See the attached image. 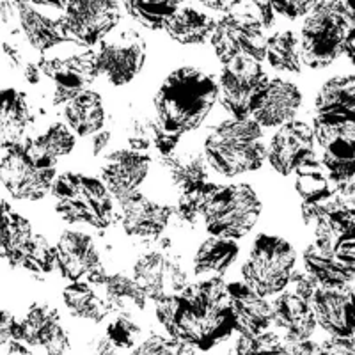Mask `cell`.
I'll return each mask as SVG.
<instances>
[{"instance_id": "obj_31", "label": "cell", "mask_w": 355, "mask_h": 355, "mask_svg": "<svg viewBox=\"0 0 355 355\" xmlns=\"http://www.w3.org/2000/svg\"><path fill=\"white\" fill-rule=\"evenodd\" d=\"M66 126L71 130L73 135L89 137L94 135L105 126V107L98 93L87 89L75 94L68 103H64Z\"/></svg>"}, {"instance_id": "obj_10", "label": "cell", "mask_w": 355, "mask_h": 355, "mask_svg": "<svg viewBox=\"0 0 355 355\" xmlns=\"http://www.w3.org/2000/svg\"><path fill=\"white\" fill-rule=\"evenodd\" d=\"M9 343L11 355H66L69 339L57 309L33 304L24 318L15 320Z\"/></svg>"}, {"instance_id": "obj_37", "label": "cell", "mask_w": 355, "mask_h": 355, "mask_svg": "<svg viewBox=\"0 0 355 355\" xmlns=\"http://www.w3.org/2000/svg\"><path fill=\"white\" fill-rule=\"evenodd\" d=\"M265 59L277 71L300 73L302 55H300L299 36L293 31H279L266 37Z\"/></svg>"}, {"instance_id": "obj_53", "label": "cell", "mask_w": 355, "mask_h": 355, "mask_svg": "<svg viewBox=\"0 0 355 355\" xmlns=\"http://www.w3.org/2000/svg\"><path fill=\"white\" fill-rule=\"evenodd\" d=\"M15 316L6 309H0V347L11 341L12 325H15Z\"/></svg>"}, {"instance_id": "obj_30", "label": "cell", "mask_w": 355, "mask_h": 355, "mask_svg": "<svg viewBox=\"0 0 355 355\" xmlns=\"http://www.w3.org/2000/svg\"><path fill=\"white\" fill-rule=\"evenodd\" d=\"M272 322L286 334V339H309L316 329V320L309 302L293 291L279 293L270 304Z\"/></svg>"}, {"instance_id": "obj_48", "label": "cell", "mask_w": 355, "mask_h": 355, "mask_svg": "<svg viewBox=\"0 0 355 355\" xmlns=\"http://www.w3.org/2000/svg\"><path fill=\"white\" fill-rule=\"evenodd\" d=\"M279 355H323L322 348L309 339H284Z\"/></svg>"}, {"instance_id": "obj_29", "label": "cell", "mask_w": 355, "mask_h": 355, "mask_svg": "<svg viewBox=\"0 0 355 355\" xmlns=\"http://www.w3.org/2000/svg\"><path fill=\"white\" fill-rule=\"evenodd\" d=\"M33 236L31 222L18 214L6 199H2L0 201V259H4L12 268H20Z\"/></svg>"}, {"instance_id": "obj_2", "label": "cell", "mask_w": 355, "mask_h": 355, "mask_svg": "<svg viewBox=\"0 0 355 355\" xmlns=\"http://www.w3.org/2000/svg\"><path fill=\"white\" fill-rule=\"evenodd\" d=\"M218 98L214 75L196 66H183L162 82L155 94V119L169 135L194 132L211 112Z\"/></svg>"}, {"instance_id": "obj_1", "label": "cell", "mask_w": 355, "mask_h": 355, "mask_svg": "<svg viewBox=\"0 0 355 355\" xmlns=\"http://www.w3.org/2000/svg\"><path fill=\"white\" fill-rule=\"evenodd\" d=\"M157 318L171 338L198 350H210L234 331L227 284L206 277L173 299L157 302Z\"/></svg>"}, {"instance_id": "obj_17", "label": "cell", "mask_w": 355, "mask_h": 355, "mask_svg": "<svg viewBox=\"0 0 355 355\" xmlns=\"http://www.w3.org/2000/svg\"><path fill=\"white\" fill-rule=\"evenodd\" d=\"M55 266L61 270L62 277L69 279L71 283L84 281L91 286H98L107 274L93 239L73 230L64 231L57 240Z\"/></svg>"}, {"instance_id": "obj_39", "label": "cell", "mask_w": 355, "mask_h": 355, "mask_svg": "<svg viewBox=\"0 0 355 355\" xmlns=\"http://www.w3.org/2000/svg\"><path fill=\"white\" fill-rule=\"evenodd\" d=\"M133 20L151 31H164L180 4L171 0H128L123 4Z\"/></svg>"}, {"instance_id": "obj_13", "label": "cell", "mask_w": 355, "mask_h": 355, "mask_svg": "<svg viewBox=\"0 0 355 355\" xmlns=\"http://www.w3.org/2000/svg\"><path fill=\"white\" fill-rule=\"evenodd\" d=\"M61 20L71 43L85 49L101 43L121 21V4L114 0H73L64 2Z\"/></svg>"}, {"instance_id": "obj_14", "label": "cell", "mask_w": 355, "mask_h": 355, "mask_svg": "<svg viewBox=\"0 0 355 355\" xmlns=\"http://www.w3.org/2000/svg\"><path fill=\"white\" fill-rule=\"evenodd\" d=\"M40 66L44 80L53 84V105H64L75 94L87 91L100 75L98 55L91 49L64 57H41Z\"/></svg>"}, {"instance_id": "obj_11", "label": "cell", "mask_w": 355, "mask_h": 355, "mask_svg": "<svg viewBox=\"0 0 355 355\" xmlns=\"http://www.w3.org/2000/svg\"><path fill=\"white\" fill-rule=\"evenodd\" d=\"M210 41L222 64L236 57H250L259 62L265 59V31L249 4L226 12L215 21Z\"/></svg>"}, {"instance_id": "obj_44", "label": "cell", "mask_w": 355, "mask_h": 355, "mask_svg": "<svg viewBox=\"0 0 355 355\" xmlns=\"http://www.w3.org/2000/svg\"><path fill=\"white\" fill-rule=\"evenodd\" d=\"M132 355H196L192 347L185 345L180 339L164 338V336H151L142 341Z\"/></svg>"}, {"instance_id": "obj_27", "label": "cell", "mask_w": 355, "mask_h": 355, "mask_svg": "<svg viewBox=\"0 0 355 355\" xmlns=\"http://www.w3.org/2000/svg\"><path fill=\"white\" fill-rule=\"evenodd\" d=\"M17 17L20 20L21 31L27 43L37 52L44 53L61 43H71L62 25L61 15L57 18L44 15L40 6L17 2Z\"/></svg>"}, {"instance_id": "obj_33", "label": "cell", "mask_w": 355, "mask_h": 355, "mask_svg": "<svg viewBox=\"0 0 355 355\" xmlns=\"http://www.w3.org/2000/svg\"><path fill=\"white\" fill-rule=\"evenodd\" d=\"M239 243L234 240L210 236L199 245L194 256V274L222 277L239 258Z\"/></svg>"}, {"instance_id": "obj_50", "label": "cell", "mask_w": 355, "mask_h": 355, "mask_svg": "<svg viewBox=\"0 0 355 355\" xmlns=\"http://www.w3.org/2000/svg\"><path fill=\"white\" fill-rule=\"evenodd\" d=\"M323 355H355L354 352V336L352 338H336L331 336L320 345Z\"/></svg>"}, {"instance_id": "obj_12", "label": "cell", "mask_w": 355, "mask_h": 355, "mask_svg": "<svg viewBox=\"0 0 355 355\" xmlns=\"http://www.w3.org/2000/svg\"><path fill=\"white\" fill-rule=\"evenodd\" d=\"M306 272L320 286L348 288L355 277V239L316 236L304 250Z\"/></svg>"}, {"instance_id": "obj_8", "label": "cell", "mask_w": 355, "mask_h": 355, "mask_svg": "<svg viewBox=\"0 0 355 355\" xmlns=\"http://www.w3.org/2000/svg\"><path fill=\"white\" fill-rule=\"evenodd\" d=\"M261 214V201L247 183L220 187L206 202L201 218L211 236L239 240L250 233Z\"/></svg>"}, {"instance_id": "obj_32", "label": "cell", "mask_w": 355, "mask_h": 355, "mask_svg": "<svg viewBox=\"0 0 355 355\" xmlns=\"http://www.w3.org/2000/svg\"><path fill=\"white\" fill-rule=\"evenodd\" d=\"M215 20L201 9L192 6H180L174 12L166 31L180 44H201L211 36Z\"/></svg>"}, {"instance_id": "obj_56", "label": "cell", "mask_w": 355, "mask_h": 355, "mask_svg": "<svg viewBox=\"0 0 355 355\" xmlns=\"http://www.w3.org/2000/svg\"><path fill=\"white\" fill-rule=\"evenodd\" d=\"M206 9H215V11H220V12H230L233 9H236L240 6V2H202Z\"/></svg>"}, {"instance_id": "obj_9", "label": "cell", "mask_w": 355, "mask_h": 355, "mask_svg": "<svg viewBox=\"0 0 355 355\" xmlns=\"http://www.w3.org/2000/svg\"><path fill=\"white\" fill-rule=\"evenodd\" d=\"M297 254L290 242L274 234H259L242 266L243 281L261 297L277 295L290 284Z\"/></svg>"}, {"instance_id": "obj_18", "label": "cell", "mask_w": 355, "mask_h": 355, "mask_svg": "<svg viewBox=\"0 0 355 355\" xmlns=\"http://www.w3.org/2000/svg\"><path fill=\"white\" fill-rule=\"evenodd\" d=\"M133 283L144 293L146 299L155 302L173 299L189 284L183 266L166 252H148L133 265Z\"/></svg>"}, {"instance_id": "obj_46", "label": "cell", "mask_w": 355, "mask_h": 355, "mask_svg": "<svg viewBox=\"0 0 355 355\" xmlns=\"http://www.w3.org/2000/svg\"><path fill=\"white\" fill-rule=\"evenodd\" d=\"M270 4L275 15H281L286 20H297V18L309 15L316 2H311V0H275Z\"/></svg>"}, {"instance_id": "obj_28", "label": "cell", "mask_w": 355, "mask_h": 355, "mask_svg": "<svg viewBox=\"0 0 355 355\" xmlns=\"http://www.w3.org/2000/svg\"><path fill=\"white\" fill-rule=\"evenodd\" d=\"M33 123L27 94L17 87H0V150H9L25 139Z\"/></svg>"}, {"instance_id": "obj_36", "label": "cell", "mask_w": 355, "mask_h": 355, "mask_svg": "<svg viewBox=\"0 0 355 355\" xmlns=\"http://www.w3.org/2000/svg\"><path fill=\"white\" fill-rule=\"evenodd\" d=\"M62 300H64L69 315L94 323L103 322L110 311L105 300L101 299L91 284L84 283V281L68 284L62 290Z\"/></svg>"}, {"instance_id": "obj_35", "label": "cell", "mask_w": 355, "mask_h": 355, "mask_svg": "<svg viewBox=\"0 0 355 355\" xmlns=\"http://www.w3.org/2000/svg\"><path fill=\"white\" fill-rule=\"evenodd\" d=\"M160 164L166 167L180 192L198 183L208 182V164L202 153L196 150L174 151L169 157H162Z\"/></svg>"}, {"instance_id": "obj_34", "label": "cell", "mask_w": 355, "mask_h": 355, "mask_svg": "<svg viewBox=\"0 0 355 355\" xmlns=\"http://www.w3.org/2000/svg\"><path fill=\"white\" fill-rule=\"evenodd\" d=\"M98 286L103 290V300L110 311L123 316L137 315L146 307V297L132 277L123 274H105Z\"/></svg>"}, {"instance_id": "obj_23", "label": "cell", "mask_w": 355, "mask_h": 355, "mask_svg": "<svg viewBox=\"0 0 355 355\" xmlns=\"http://www.w3.org/2000/svg\"><path fill=\"white\" fill-rule=\"evenodd\" d=\"M121 226L128 236L135 239H158L173 217V208L151 201L141 192L119 199Z\"/></svg>"}, {"instance_id": "obj_52", "label": "cell", "mask_w": 355, "mask_h": 355, "mask_svg": "<svg viewBox=\"0 0 355 355\" xmlns=\"http://www.w3.org/2000/svg\"><path fill=\"white\" fill-rule=\"evenodd\" d=\"M250 9H252V12L256 15V18L259 20V24H261L263 31H266V28H272L275 25V12L274 9H272V4L270 2H252V4H249Z\"/></svg>"}, {"instance_id": "obj_47", "label": "cell", "mask_w": 355, "mask_h": 355, "mask_svg": "<svg viewBox=\"0 0 355 355\" xmlns=\"http://www.w3.org/2000/svg\"><path fill=\"white\" fill-rule=\"evenodd\" d=\"M119 348L110 343L107 334H94L85 339L78 355H117Z\"/></svg>"}, {"instance_id": "obj_49", "label": "cell", "mask_w": 355, "mask_h": 355, "mask_svg": "<svg viewBox=\"0 0 355 355\" xmlns=\"http://www.w3.org/2000/svg\"><path fill=\"white\" fill-rule=\"evenodd\" d=\"M290 281H291V284H293V293L299 295V297H302V299L307 300V302H309L311 295L315 293L316 288L320 286L315 279L311 277L307 272H302V270L291 272Z\"/></svg>"}, {"instance_id": "obj_42", "label": "cell", "mask_w": 355, "mask_h": 355, "mask_svg": "<svg viewBox=\"0 0 355 355\" xmlns=\"http://www.w3.org/2000/svg\"><path fill=\"white\" fill-rule=\"evenodd\" d=\"M53 266H55V247L50 245L43 234H34L20 268L31 272L36 277H41V275L52 274Z\"/></svg>"}, {"instance_id": "obj_4", "label": "cell", "mask_w": 355, "mask_h": 355, "mask_svg": "<svg viewBox=\"0 0 355 355\" xmlns=\"http://www.w3.org/2000/svg\"><path fill=\"white\" fill-rule=\"evenodd\" d=\"M202 157L211 169L226 178L258 171L266 160L261 126L250 117L222 121L205 139Z\"/></svg>"}, {"instance_id": "obj_16", "label": "cell", "mask_w": 355, "mask_h": 355, "mask_svg": "<svg viewBox=\"0 0 355 355\" xmlns=\"http://www.w3.org/2000/svg\"><path fill=\"white\" fill-rule=\"evenodd\" d=\"M266 78L268 77L263 71L261 62L256 59L236 57L226 62L222 68L220 82L217 84L224 109L233 114L234 119H247L250 101Z\"/></svg>"}, {"instance_id": "obj_22", "label": "cell", "mask_w": 355, "mask_h": 355, "mask_svg": "<svg viewBox=\"0 0 355 355\" xmlns=\"http://www.w3.org/2000/svg\"><path fill=\"white\" fill-rule=\"evenodd\" d=\"M354 288H325L318 286L311 295L309 306L316 323L323 331L336 338L354 336V313H352Z\"/></svg>"}, {"instance_id": "obj_6", "label": "cell", "mask_w": 355, "mask_h": 355, "mask_svg": "<svg viewBox=\"0 0 355 355\" xmlns=\"http://www.w3.org/2000/svg\"><path fill=\"white\" fill-rule=\"evenodd\" d=\"M50 192L55 211L69 224L109 230L116 220L112 196L98 178L82 173H62L55 176Z\"/></svg>"}, {"instance_id": "obj_19", "label": "cell", "mask_w": 355, "mask_h": 355, "mask_svg": "<svg viewBox=\"0 0 355 355\" xmlns=\"http://www.w3.org/2000/svg\"><path fill=\"white\" fill-rule=\"evenodd\" d=\"M315 135L307 123L290 121L279 126L266 146V158L272 169L283 176H291L309 162L316 160Z\"/></svg>"}, {"instance_id": "obj_24", "label": "cell", "mask_w": 355, "mask_h": 355, "mask_svg": "<svg viewBox=\"0 0 355 355\" xmlns=\"http://www.w3.org/2000/svg\"><path fill=\"white\" fill-rule=\"evenodd\" d=\"M300 215L315 236H352L354 234V198L334 194L322 202H302Z\"/></svg>"}, {"instance_id": "obj_51", "label": "cell", "mask_w": 355, "mask_h": 355, "mask_svg": "<svg viewBox=\"0 0 355 355\" xmlns=\"http://www.w3.org/2000/svg\"><path fill=\"white\" fill-rule=\"evenodd\" d=\"M2 52H4L6 59H8V62L12 66V68L24 69V66L28 62V59L25 57L24 46H20L18 41L6 40L4 43H2Z\"/></svg>"}, {"instance_id": "obj_21", "label": "cell", "mask_w": 355, "mask_h": 355, "mask_svg": "<svg viewBox=\"0 0 355 355\" xmlns=\"http://www.w3.org/2000/svg\"><path fill=\"white\" fill-rule=\"evenodd\" d=\"M150 157L144 153L133 150L112 151L101 164L100 182L119 201L139 192V187L150 173Z\"/></svg>"}, {"instance_id": "obj_57", "label": "cell", "mask_w": 355, "mask_h": 355, "mask_svg": "<svg viewBox=\"0 0 355 355\" xmlns=\"http://www.w3.org/2000/svg\"><path fill=\"white\" fill-rule=\"evenodd\" d=\"M354 49H355V33H350L347 37V43H345L343 53H347L348 59L354 62Z\"/></svg>"}, {"instance_id": "obj_20", "label": "cell", "mask_w": 355, "mask_h": 355, "mask_svg": "<svg viewBox=\"0 0 355 355\" xmlns=\"http://www.w3.org/2000/svg\"><path fill=\"white\" fill-rule=\"evenodd\" d=\"M302 105V94L293 82L266 78L249 107V117L258 126L274 128L293 121Z\"/></svg>"}, {"instance_id": "obj_3", "label": "cell", "mask_w": 355, "mask_h": 355, "mask_svg": "<svg viewBox=\"0 0 355 355\" xmlns=\"http://www.w3.org/2000/svg\"><path fill=\"white\" fill-rule=\"evenodd\" d=\"M355 78L339 75L322 85L315 100L313 135L322 158L354 162Z\"/></svg>"}, {"instance_id": "obj_7", "label": "cell", "mask_w": 355, "mask_h": 355, "mask_svg": "<svg viewBox=\"0 0 355 355\" xmlns=\"http://www.w3.org/2000/svg\"><path fill=\"white\" fill-rule=\"evenodd\" d=\"M57 162L43 153L33 139L11 146L0 158V183L15 199L40 201L55 180Z\"/></svg>"}, {"instance_id": "obj_55", "label": "cell", "mask_w": 355, "mask_h": 355, "mask_svg": "<svg viewBox=\"0 0 355 355\" xmlns=\"http://www.w3.org/2000/svg\"><path fill=\"white\" fill-rule=\"evenodd\" d=\"M17 17V8L12 2H0V27L11 24L12 18Z\"/></svg>"}, {"instance_id": "obj_15", "label": "cell", "mask_w": 355, "mask_h": 355, "mask_svg": "<svg viewBox=\"0 0 355 355\" xmlns=\"http://www.w3.org/2000/svg\"><path fill=\"white\" fill-rule=\"evenodd\" d=\"M146 41L137 31L125 28L100 43L98 68L112 85H126L141 73L146 62Z\"/></svg>"}, {"instance_id": "obj_45", "label": "cell", "mask_w": 355, "mask_h": 355, "mask_svg": "<svg viewBox=\"0 0 355 355\" xmlns=\"http://www.w3.org/2000/svg\"><path fill=\"white\" fill-rule=\"evenodd\" d=\"M141 336V327L130 316L119 315L107 327V338L116 348H132Z\"/></svg>"}, {"instance_id": "obj_25", "label": "cell", "mask_w": 355, "mask_h": 355, "mask_svg": "<svg viewBox=\"0 0 355 355\" xmlns=\"http://www.w3.org/2000/svg\"><path fill=\"white\" fill-rule=\"evenodd\" d=\"M125 137L128 141L130 150L133 151H148L151 148L158 151L162 157H169L178 148L180 137L169 135L158 126L157 119L151 117L144 109L137 105H128L125 112Z\"/></svg>"}, {"instance_id": "obj_54", "label": "cell", "mask_w": 355, "mask_h": 355, "mask_svg": "<svg viewBox=\"0 0 355 355\" xmlns=\"http://www.w3.org/2000/svg\"><path fill=\"white\" fill-rule=\"evenodd\" d=\"M110 137H112L110 130H100L98 133H94L93 142H91V151L94 157H100L107 150V146L110 144Z\"/></svg>"}, {"instance_id": "obj_26", "label": "cell", "mask_w": 355, "mask_h": 355, "mask_svg": "<svg viewBox=\"0 0 355 355\" xmlns=\"http://www.w3.org/2000/svg\"><path fill=\"white\" fill-rule=\"evenodd\" d=\"M227 293H230L234 329L240 334L254 336L270 327L272 309L265 297L256 293L245 283H230Z\"/></svg>"}, {"instance_id": "obj_38", "label": "cell", "mask_w": 355, "mask_h": 355, "mask_svg": "<svg viewBox=\"0 0 355 355\" xmlns=\"http://www.w3.org/2000/svg\"><path fill=\"white\" fill-rule=\"evenodd\" d=\"M295 189L304 202H322L336 194L327 174L318 160H313L295 171Z\"/></svg>"}, {"instance_id": "obj_40", "label": "cell", "mask_w": 355, "mask_h": 355, "mask_svg": "<svg viewBox=\"0 0 355 355\" xmlns=\"http://www.w3.org/2000/svg\"><path fill=\"white\" fill-rule=\"evenodd\" d=\"M217 189V183L202 182L198 183V185L182 190V194H180V199H178L176 205L178 218L182 222H185V224H192V226H194L196 222L201 218L202 210H205L208 199L211 198V194H214Z\"/></svg>"}, {"instance_id": "obj_5", "label": "cell", "mask_w": 355, "mask_h": 355, "mask_svg": "<svg viewBox=\"0 0 355 355\" xmlns=\"http://www.w3.org/2000/svg\"><path fill=\"white\" fill-rule=\"evenodd\" d=\"M354 33V9L347 2H316L300 31L302 64L327 68L345 50L348 34Z\"/></svg>"}, {"instance_id": "obj_41", "label": "cell", "mask_w": 355, "mask_h": 355, "mask_svg": "<svg viewBox=\"0 0 355 355\" xmlns=\"http://www.w3.org/2000/svg\"><path fill=\"white\" fill-rule=\"evenodd\" d=\"M33 141L46 157L55 162H59L61 157H68L73 148H75V135L62 123H55V125L49 126L46 132L34 137Z\"/></svg>"}, {"instance_id": "obj_43", "label": "cell", "mask_w": 355, "mask_h": 355, "mask_svg": "<svg viewBox=\"0 0 355 355\" xmlns=\"http://www.w3.org/2000/svg\"><path fill=\"white\" fill-rule=\"evenodd\" d=\"M283 348V339L275 332H259L254 336L240 334L231 355H279Z\"/></svg>"}]
</instances>
